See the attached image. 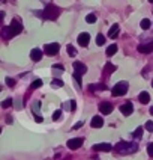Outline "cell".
Returning a JSON list of instances; mask_svg holds the SVG:
<instances>
[{
	"mask_svg": "<svg viewBox=\"0 0 153 160\" xmlns=\"http://www.w3.org/2000/svg\"><path fill=\"white\" fill-rule=\"evenodd\" d=\"M114 150L119 154H131V153H135L138 150V145L131 144V142H119L114 147Z\"/></svg>",
	"mask_w": 153,
	"mask_h": 160,
	"instance_id": "obj_1",
	"label": "cell"
},
{
	"mask_svg": "<svg viewBox=\"0 0 153 160\" xmlns=\"http://www.w3.org/2000/svg\"><path fill=\"white\" fill-rule=\"evenodd\" d=\"M60 12H62V9H60L59 6H56V5L50 3V5H48V6L44 9V12H41V14H44V15H45V18L56 20V18L60 15Z\"/></svg>",
	"mask_w": 153,
	"mask_h": 160,
	"instance_id": "obj_2",
	"label": "cell"
},
{
	"mask_svg": "<svg viewBox=\"0 0 153 160\" xmlns=\"http://www.w3.org/2000/svg\"><path fill=\"white\" fill-rule=\"evenodd\" d=\"M128 86H129L128 82H119V83H116V86L113 88L111 94L114 97H122V95H125L128 92Z\"/></svg>",
	"mask_w": 153,
	"mask_h": 160,
	"instance_id": "obj_3",
	"label": "cell"
},
{
	"mask_svg": "<svg viewBox=\"0 0 153 160\" xmlns=\"http://www.w3.org/2000/svg\"><path fill=\"white\" fill-rule=\"evenodd\" d=\"M8 30H9V37H15V35L21 33L23 26H21V23L18 20H12L11 24H9V27H8Z\"/></svg>",
	"mask_w": 153,
	"mask_h": 160,
	"instance_id": "obj_4",
	"label": "cell"
},
{
	"mask_svg": "<svg viewBox=\"0 0 153 160\" xmlns=\"http://www.w3.org/2000/svg\"><path fill=\"white\" fill-rule=\"evenodd\" d=\"M59 50H60L59 42H51V44H47V45L44 47V51H45L48 56H56Z\"/></svg>",
	"mask_w": 153,
	"mask_h": 160,
	"instance_id": "obj_5",
	"label": "cell"
},
{
	"mask_svg": "<svg viewBox=\"0 0 153 160\" xmlns=\"http://www.w3.org/2000/svg\"><path fill=\"white\" fill-rule=\"evenodd\" d=\"M66 145H68V148H69V150H78V148L83 145V139H81V137L69 139V141L66 142Z\"/></svg>",
	"mask_w": 153,
	"mask_h": 160,
	"instance_id": "obj_6",
	"label": "cell"
},
{
	"mask_svg": "<svg viewBox=\"0 0 153 160\" xmlns=\"http://www.w3.org/2000/svg\"><path fill=\"white\" fill-rule=\"evenodd\" d=\"M99 112H101L102 115H110V113L113 112V104L108 103V101L101 103V104H99Z\"/></svg>",
	"mask_w": 153,
	"mask_h": 160,
	"instance_id": "obj_7",
	"label": "cell"
},
{
	"mask_svg": "<svg viewBox=\"0 0 153 160\" xmlns=\"http://www.w3.org/2000/svg\"><path fill=\"white\" fill-rule=\"evenodd\" d=\"M78 44L81 45V47H87L89 45V41H90V35L87 33V32H83V33H80L78 35Z\"/></svg>",
	"mask_w": 153,
	"mask_h": 160,
	"instance_id": "obj_8",
	"label": "cell"
},
{
	"mask_svg": "<svg viewBox=\"0 0 153 160\" xmlns=\"http://www.w3.org/2000/svg\"><path fill=\"white\" fill-rule=\"evenodd\" d=\"M93 150L95 151H111V150H114V147L111 145V144H95L93 145Z\"/></svg>",
	"mask_w": 153,
	"mask_h": 160,
	"instance_id": "obj_9",
	"label": "cell"
},
{
	"mask_svg": "<svg viewBox=\"0 0 153 160\" xmlns=\"http://www.w3.org/2000/svg\"><path fill=\"white\" fill-rule=\"evenodd\" d=\"M120 112H122L125 117H129V115L134 112V106H132V103H129V101H128V103H125V104L120 107Z\"/></svg>",
	"mask_w": 153,
	"mask_h": 160,
	"instance_id": "obj_10",
	"label": "cell"
},
{
	"mask_svg": "<svg viewBox=\"0 0 153 160\" xmlns=\"http://www.w3.org/2000/svg\"><path fill=\"white\" fill-rule=\"evenodd\" d=\"M138 51H140V53H144V54L152 53L153 51V41L149 42V44H141V45H138Z\"/></svg>",
	"mask_w": 153,
	"mask_h": 160,
	"instance_id": "obj_11",
	"label": "cell"
},
{
	"mask_svg": "<svg viewBox=\"0 0 153 160\" xmlns=\"http://www.w3.org/2000/svg\"><path fill=\"white\" fill-rule=\"evenodd\" d=\"M42 50H39V48H33L32 51H30V59L33 61V62H38L42 59Z\"/></svg>",
	"mask_w": 153,
	"mask_h": 160,
	"instance_id": "obj_12",
	"label": "cell"
},
{
	"mask_svg": "<svg viewBox=\"0 0 153 160\" xmlns=\"http://www.w3.org/2000/svg\"><path fill=\"white\" fill-rule=\"evenodd\" d=\"M74 68H75V73H78V74H84L87 71V67L83 62H80V61L74 62Z\"/></svg>",
	"mask_w": 153,
	"mask_h": 160,
	"instance_id": "obj_13",
	"label": "cell"
},
{
	"mask_svg": "<svg viewBox=\"0 0 153 160\" xmlns=\"http://www.w3.org/2000/svg\"><path fill=\"white\" fill-rule=\"evenodd\" d=\"M93 128H101L102 125H104V120L101 118V117H93L92 118V124H90Z\"/></svg>",
	"mask_w": 153,
	"mask_h": 160,
	"instance_id": "obj_14",
	"label": "cell"
},
{
	"mask_svg": "<svg viewBox=\"0 0 153 160\" xmlns=\"http://www.w3.org/2000/svg\"><path fill=\"white\" fill-rule=\"evenodd\" d=\"M138 100H140L143 104H147V103L150 101V94H149V92H146V91H143V92L138 95Z\"/></svg>",
	"mask_w": 153,
	"mask_h": 160,
	"instance_id": "obj_15",
	"label": "cell"
},
{
	"mask_svg": "<svg viewBox=\"0 0 153 160\" xmlns=\"http://www.w3.org/2000/svg\"><path fill=\"white\" fill-rule=\"evenodd\" d=\"M119 29H120V27H119V24H117V23L113 24V26H111V29L108 30V37H110V38H116V37H117V33H119Z\"/></svg>",
	"mask_w": 153,
	"mask_h": 160,
	"instance_id": "obj_16",
	"label": "cell"
},
{
	"mask_svg": "<svg viewBox=\"0 0 153 160\" xmlns=\"http://www.w3.org/2000/svg\"><path fill=\"white\" fill-rule=\"evenodd\" d=\"M116 70H117V67H116V65L108 64V65H105V67H104V74H111V73H114Z\"/></svg>",
	"mask_w": 153,
	"mask_h": 160,
	"instance_id": "obj_17",
	"label": "cell"
},
{
	"mask_svg": "<svg viewBox=\"0 0 153 160\" xmlns=\"http://www.w3.org/2000/svg\"><path fill=\"white\" fill-rule=\"evenodd\" d=\"M89 88H90V91H95V89H96V91H105V89H107V86H105L104 83H98V85H90Z\"/></svg>",
	"mask_w": 153,
	"mask_h": 160,
	"instance_id": "obj_18",
	"label": "cell"
},
{
	"mask_svg": "<svg viewBox=\"0 0 153 160\" xmlns=\"http://www.w3.org/2000/svg\"><path fill=\"white\" fill-rule=\"evenodd\" d=\"M116 51H117V44H111V45L107 48V56H114Z\"/></svg>",
	"mask_w": 153,
	"mask_h": 160,
	"instance_id": "obj_19",
	"label": "cell"
},
{
	"mask_svg": "<svg viewBox=\"0 0 153 160\" xmlns=\"http://www.w3.org/2000/svg\"><path fill=\"white\" fill-rule=\"evenodd\" d=\"M150 24H152V23H150V20L144 18V20H141V24H140V26H141V29H143V30H147V29H150Z\"/></svg>",
	"mask_w": 153,
	"mask_h": 160,
	"instance_id": "obj_20",
	"label": "cell"
},
{
	"mask_svg": "<svg viewBox=\"0 0 153 160\" xmlns=\"http://www.w3.org/2000/svg\"><path fill=\"white\" fill-rule=\"evenodd\" d=\"M132 136H134L135 139H141V137H143V127H138V128L132 133Z\"/></svg>",
	"mask_w": 153,
	"mask_h": 160,
	"instance_id": "obj_21",
	"label": "cell"
},
{
	"mask_svg": "<svg viewBox=\"0 0 153 160\" xmlns=\"http://www.w3.org/2000/svg\"><path fill=\"white\" fill-rule=\"evenodd\" d=\"M66 50H68V54H69V56H75L76 54V48L74 45H71V44L66 47Z\"/></svg>",
	"mask_w": 153,
	"mask_h": 160,
	"instance_id": "obj_22",
	"label": "cell"
},
{
	"mask_svg": "<svg viewBox=\"0 0 153 160\" xmlns=\"http://www.w3.org/2000/svg\"><path fill=\"white\" fill-rule=\"evenodd\" d=\"M96 44H98V45H104V44H105V37L99 33V35L96 37Z\"/></svg>",
	"mask_w": 153,
	"mask_h": 160,
	"instance_id": "obj_23",
	"label": "cell"
},
{
	"mask_svg": "<svg viewBox=\"0 0 153 160\" xmlns=\"http://www.w3.org/2000/svg\"><path fill=\"white\" fill-rule=\"evenodd\" d=\"M41 86H42V80H41V79L35 80V82L30 85V88H32V89H38V88H41Z\"/></svg>",
	"mask_w": 153,
	"mask_h": 160,
	"instance_id": "obj_24",
	"label": "cell"
},
{
	"mask_svg": "<svg viewBox=\"0 0 153 160\" xmlns=\"http://www.w3.org/2000/svg\"><path fill=\"white\" fill-rule=\"evenodd\" d=\"M86 21H87L89 24H92V23H95V21H96V15H93V14H89V15L86 17Z\"/></svg>",
	"mask_w": 153,
	"mask_h": 160,
	"instance_id": "obj_25",
	"label": "cell"
},
{
	"mask_svg": "<svg viewBox=\"0 0 153 160\" xmlns=\"http://www.w3.org/2000/svg\"><path fill=\"white\" fill-rule=\"evenodd\" d=\"M12 104H14V100H12V98H6V100L2 103V106H3L5 109H6V107H9V106H12Z\"/></svg>",
	"mask_w": 153,
	"mask_h": 160,
	"instance_id": "obj_26",
	"label": "cell"
},
{
	"mask_svg": "<svg viewBox=\"0 0 153 160\" xmlns=\"http://www.w3.org/2000/svg\"><path fill=\"white\" fill-rule=\"evenodd\" d=\"M5 82H6V85H8V86H11V88H12V86H15V80L11 79V77H6Z\"/></svg>",
	"mask_w": 153,
	"mask_h": 160,
	"instance_id": "obj_27",
	"label": "cell"
},
{
	"mask_svg": "<svg viewBox=\"0 0 153 160\" xmlns=\"http://www.w3.org/2000/svg\"><path fill=\"white\" fill-rule=\"evenodd\" d=\"M53 86H56V88H60V86H63V82L59 79H54L53 80Z\"/></svg>",
	"mask_w": 153,
	"mask_h": 160,
	"instance_id": "obj_28",
	"label": "cell"
},
{
	"mask_svg": "<svg viewBox=\"0 0 153 160\" xmlns=\"http://www.w3.org/2000/svg\"><path fill=\"white\" fill-rule=\"evenodd\" d=\"M60 117H62V110H56V112L53 113V120L54 121H57Z\"/></svg>",
	"mask_w": 153,
	"mask_h": 160,
	"instance_id": "obj_29",
	"label": "cell"
},
{
	"mask_svg": "<svg viewBox=\"0 0 153 160\" xmlns=\"http://www.w3.org/2000/svg\"><path fill=\"white\" fill-rule=\"evenodd\" d=\"M146 130H147V131H153V122L152 121H147V122H146Z\"/></svg>",
	"mask_w": 153,
	"mask_h": 160,
	"instance_id": "obj_30",
	"label": "cell"
},
{
	"mask_svg": "<svg viewBox=\"0 0 153 160\" xmlns=\"http://www.w3.org/2000/svg\"><path fill=\"white\" fill-rule=\"evenodd\" d=\"M147 153H149V156H150V157H153V142L147 145Z\"/></svg>",
	"mask_w": 153,
	"mask_h": 160,
	"instance_id": "obj_31",
	"label": "cell"
},
{
	"mask_svg": "<svg viewBox=\"0 0 153 160\" xmlns=\"http://www.w3.org/2000/svg\"><path fill=\"white\" fill-rule=\"evenodd\" d=\"M74 77H75V80L78 82V85H81V74H78V73H74Z\"/></svg>",
	"mask_w": 153,
	"mask_h": 160,
	"instance_id": "obj_32",
	"label": "cell"
},
{
	"mask_svg": "<svg viewBox=\"0 0 153 160\" xmlns=\"http://www.w3.org/2000/svg\"><path fill=\"white\" fill-rule=\"evenodd\" d=\"M53 68H54V70H60V71H63V70H65V67H63V65H59V64L53 65Z\"/></svg>",
	"mask_w": 153,
	"mask_h": 160,
	"instance_id": "obj_33",
	"label": "cell"
},
{
	"mask_svg": "<svg viewBox=\"0 0 153 160\" xmlns=\"http://www.w3.org/2000/svg\"><path fill=\"white\" fill-rule=\"evenodd\" d=\"M81 127H83V122L80 121V122H76L75 125H74V130H78V128H81Z\"/></svg>",
	"mask_w": 153,
	"mask_h": 160,
	"instance_id": "obj_34",
	"label": "cell"
},
{
	"mask_svg": "<svg viewBox=\"0 0 153 160\" xmlns=\"http://www.w3.org/2000/svg\"><path fill=\"white\" fill-rule=\"evenodd\" d=\"M75 107H76L75 100H71V109H72V110H75Z\"/></svg>",
	"mask_w": 153,
	"mask_h": 160,
	"instance_id": "obj_35",
	"label": "cell"
},
{
	"mask_svg": "<svg viewBox=\"0 0 153 160\" xmlns=\"http://www.w3.org/2000/svg\"><path fill=\"white\" fill-rule=\"evenodd\" d=\"M35 120L38 121V122H42V117H39V115H35Z\"/></svg>",
	"mask_w": 153,
	"mask_h": 160,
	"instance_id": "obj_36",
	"label": "cell"
},
{
	"mask_svg": "<svg viewBox=\"0 0 153 160\" xmlns=\"http://www.w3.org/2000/svg\"><path fill=\"white\" fill-rule=\"evenodd\" d=\"M150 113H152V115H153V107H150Z\"/></svg>",
	"mask_w": 153,
	"mask_h": 160,
	"instance_id": "obj_37",
	"label": "cell"
},
{
	"mask_svg": "<svg viewBox=\"0 0 153 160\" xmlns=\"http://www.w3.org/2000/svg\"><path fill=\"white\" fill-rule=\"evenodd\" d=\"M152 86H153V80H152Z\"/></svg>",
	"mask_w": 153,
	"mask_h": 160,
	"instance_id": "obj_38",
	"label": "cell"
}]
</instances>
